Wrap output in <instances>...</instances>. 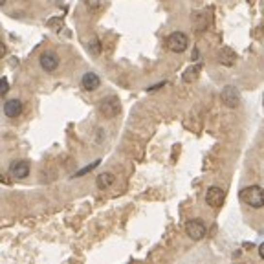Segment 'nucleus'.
Here are the masks:
<instances>
[{"instance_id": "f257e3e1", "label": "nucleus", "mask_w": 264, "mask_h": 264, "mask_svg": "<svg viewBox=\"0 0 264 264\" xmlns=\"http://www.w3.org/2000/svg\"><path fill=\"white\" fill-rule=\"evenodd\" d=\"M240 200L253 209L264 207V189L261 185H248L240 191Z\"/></svg>"}, {"instance_id": "f03ea898", "label": "nucleus", "mask_w": 264, "mask_h": 264, "mask_svg": "<svg viewBox=\"0 0 264 264\" xmlns=\"http://www.w3.org/2000/svg\"><path fill=\"white\" fill-rule=\"evenodd\" d=\"M99 112L105 116L107 119H114L116 116L121 112V105H119V99L116 96H108L99 101Z\"/></svg>"}, {"instance_id": "7ed1b4c3", "label": "nucleus", "mask_w": 264, "mask_h": 264, "mask_svg": "<svg viewBox=\"0 0 264 264\" xmlns=\"http://www.w3.org/2000/svg\"><path fill=\"white\" fill-rule=\"evenodd\" d=\"M167 48L174 51V53H182V51H185L187 46H189V39H187V35L183 32H173L169 37H167Z\"/></svg>"}, {"instance_id": "20e7f679", "label": "nucleus", "mask_w": 264, "mask_h": 264, "mask_svg": "<svg viewBox=\"0 0 264 264\" xmlns=\"http://www.w3.org/2000/svg\"><path fill=\"white\" fill-rule=\"evenodd\" d=\"M185 233L191 240H202L206 237V224L200 218H193L185 224Z\"/></svg>"}, {"instance_id": "39448f33", "label": "nucleus", "mask_w": 264, "mask_h": 264, "mask_svg": "<svg viewBox=\"0 0 264 264\" xmlns=\"http://www.w3.org/2000/svg\"><path fill=\"white\" fill-rule=\"evenodd\" d=\"M224 200H226V191L222 187H218V185H211L206 193V204L209 207H220L224 204Z\"/></svg>"}, {"instance_id": "423d86ee", "label": "nucleus", "mask_w": 264, "mask_h": 264, "mask_svg": "<svg viewBox=\"0 0 264 264\" xmlns=\"http://www.w3.org/2000/svg\"><path fill=\"white\" fill-rule=\"evenodd\" d=\"M39 65L46 74H51L59 68V57L55 51H44L39 57Z\"/></svg>"}, {"instance_id": "0eeeda50", "label": "nucleus", "mask_w": 264, "mask_h": 264, "mask_svg": "<svg viewBox=\"0 0 264 264\" xmlns=\"http://www.w3.org/2000/svg\"><path fill=\"white\" fill-rule=\"evenodd\" d=\"M30 162L26 160H16L13 164L9 165V176L13 178H18V180H24L26 176H30Z\"/></svg>"}, {"instance_id": "6e6552de", "label": "nucleus", "mask_w": 264, "mask_h": 264, "mask_svg": "<svg viewBox=\"0 0 264 264\" xmlns=\"http://www.w3.org/2000/svg\"><path fill=\"white\" fill-rule=\"evenodd\" d=\"M220 99H222V103L226 105V107L235 108V107H239V103H240V94L235 86H231L230 84V86H226V88L222 90Z\"/></svg>"}, {"instance_id": "1a4fd4ad", "label": "nucleus", "mask_w": 264, "mask_h": 264, "mask_svg": "<svg viewBox=\"0 0 264 264\" xmlns=\"http://www.w3.org/2000/svg\"><path fill=\"white\" fill-rule=\"evenodd\" d=\"M81 86L86 92H94L101 86V79H99L98 74H94V72H86V74L81 77Z\"/></svg>"}, {"instance_id": "9d476101", "label": "nucleus", "mask_w": 264, "mask_h": 264, "mask_svg": "<svg viewBox=\"0 0 264 264\" xmlns=\"http://www.w3.org/2000/svg\"><path fill=\"white\" fill-rule=\"evenodd\" d=\"M4 114L8 117H18L22 114V101L20 99H8L4 103Z\"/></svg>"}, {"instance_id": "9b49d317", "label": "nucleus", "mask_w": 264, "mask_h": 264, "mask_svg": "<svg viewBox=\"0 0 264 264\" xmlns=\"http://www.w3.org/2000/svg\"><path fill=\"white\" fill-rule=\"evenodd\" d=\"M235 59H237V53L231 48H228V46L220 50V53H218V61H220L224 66H233L235 65Z\"/></svg>"}, {"instance_id": "f8f14e48", "label": "nucleus", "mask_w": 264, "mask_h": 264, "mask_svg": "<svg viewBox=\"0 0 264 264\" xmlns=\"http://www.w3.org/2000/svg\"><path fill=\"white\" fill-rule=\"evenodd\" d=\"M114 180H116V176L112 173H101L96 178V185H98L99 189H108L112 183H114Z\"/></svg>"}, {"instance_id": "ddd939ff", "label": "nucleus", "mask_w": 264, "mask_h": 264, "mask_svg": "<svg viewBox=\"0 0 264 264\" xmlns=\"http://www.w3.org/2000/svg\"><path fill=\"white\" fill-rule=\"evenodd\" d=\"M198 72H200V65H197L195 68H189V70L185 72V75H183V79L187 82H191L193 79H197L198 77Z\"/></svg>"}, {"instance_id": "4468645a", "label": "nucleus", "mask_w": 264, "mask_h": 264, "mask_svg": "<svg viewBox=\"0 0 264 264\" xmlns=\"http://www.w3.org/2000/svg\"><path fill=\"white\" fill-rule=\"evenodd\" d=\"M88 51L94 53V55H99L101 53V44H99V39H92L88 42Z\"/></svg>"}, {"instance_id": "2eb2a0df", "label": "nucleus", "mask_w": 264, "mask_h": 264, "mask_svg": "<svg viewBox=\"0 0 264 264\" xmlns=\"http://www.w3.org/2000/svg\"><path fill=\"white\" fill-rule=\"evenodd\" d=\"M99 162H101V160H96V162H94L92 165H86L84 169H81V171H77V173H75L74 176H75V178H79V176H82V174H86V173H90V171H94V169H96V167L99 165Z\"/></svg>"}, {"instance_id": "dca6fc26", "label": "nucleus", "mask_w": 264, "mask_h": 264, "mask_svg": "<svg viewBox=\"0 0 264 264\" xmlns=\"http://www.w3.org/2000/svg\"><path fill=\"white\" fill-rule=\"evenodd\" d=\"M8 90H9L8 79H6V77H4V79H2V81H0V94H2V96H6V94H8Z\"/></svg>"}, {"instance_id": "f3484780", "label": "nucleus", "mask_w": 264, "mask_h": 264, "mask_svg": "<svg viewBox=\"0 0 264 264\" xmlns=\"http://www.w3.org/2000/svg\"><path fill=\"white\" fill-rule=\"evenodd\" d=\"M259 255H261V259H264V242L259 246Z\"/></svg>"}, {"instance_id": "a211bd4d", "label": "nucleus", "mask_w": 264, "mask_h": 264, "mask_svg": "<svg viewBox=\"0 0 264 264\" xmlns=\"http://www.w3.org/2000/svg\"><path fill=\"white\" fill-rule=\"evenodd\" d=\"M6 4V0H0V6H4Z\"/></svg>"}]
</instances>
